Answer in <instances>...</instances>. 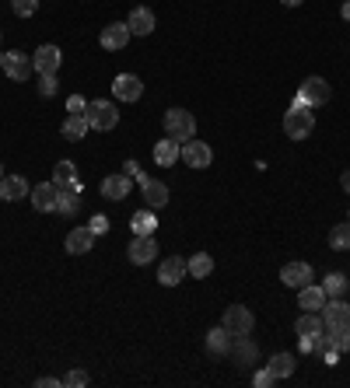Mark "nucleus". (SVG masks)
<instances>
[{
  "label": "nucleus",
  "instance_id": "f257e3e1",
  "mask_svg": "<svg viewBox=\"0 0 350 388\" xmlns=\"http://www.w3.org/2000/svg\"><path fill=\"white\" fill-rule=\"evenodd\" d=\"M85 119L91 129H98V133H109V129L120 126V109H116V102H109V98H98V102H91L85 109Z\"/></svg>",
  "mask_w": 350,
  "mask_h": 388
},
{
  "label": "nucleus",
  "instance_id": "f03ea898",
  "mask_svg": "<svg viewBox=\"0 0 350 388\" xmlns=\"http://www.w3.org/2000/svg\"><path fill=\"white\" fill-rule=\"evenodd\" d=\"M312 129H315V109L295 102V105L287 109V116H284V133H287L291 140H305Z\"/></svg>",
  "mask_w": 350,
  "mask_h": 388
},
{
  "label": "nucleus",
  "instance_id": "7ed1b4c3",
  "mask_svg": "<svg viewBox=\"0 0 350 388\" xmlns=\"http://www.w3.org/2000/svg\"><path fill=\"white\" fill-rule=\"evenodd\" d=\"M221 325H224L231 336H249V333L256 329V318H253V311H249L245 304H231V308H224Z\"/></svg>",
  "mask_w": 350,
  "mask_h": 388
},
{
  "label": "nucleus",
  "instance_id": "20e7f679",
  "mask_svg": "<svg viewBox=\"0 0 350 388\" xmlns=\"http://www.w3.org/2000/svg\"><path fill=\"white\" fill-rule=\"evenodd\" d=\"M165 133L179 140V144H186V140H193L196 136V119L186 112V109H169L165 112Z\"/></svg>",
  "mask_w": 350,
  "mask_h": 388
},
{
  "label": "nucleus",
  "instance_id": "39448f33",
  "mask_svg": "<svg viewBox=\"0 0 350 388\" xmlns=\"http://www.w3.org/2000/svg\"><path fill=\"white\" fill-rule=\"evenodd\" d=\"M329 98H333V87L326 85L322 77H305L302 87H298V98H295V102H302L308 109H319V105H326Z\"/></svg>",
  "mask_w": 350,
  "mask_h": 388
},
{
  "label": "nucleus",
  "instance_id": "423d86ee",
  "mask_svg": "<svg viewBox=\"0 0 350 388\" xmlns=\"http://www.w3.org/2000/svg\"><path fill=\"white\" fill-rule=\"evenodd\" d=\"M11 81H28L32 74H36V67H32V56L28 53H21V49H11L7 56H4V67H0Z\"/></svg>",
  "mask_w": 350,
  "mask_h": 388
},
{
  "label": "nucleus",
  "instance_id": "0eeeda50",
  "mask_svg": "<svg viewBox=\"0 0 350 388\" xmlns=\"http://www.w3.org/2000/svg\"><path fill=\"white\" fill-rule=\"evenodd\" d=\"M179 158H182L189 168H211V161H214V151H211V144H203V140H186Z\"/></svg>",
  "mask_w": 350,
  "mask_h": 388
},
{
  "label": "nucleus",
  "instance_id": "6e6552de",
  "mask_svg": "<svg viewBox=\"0 0 350 388\" xmlns=\"http://www.w3.org/2000/svg\"><path fill=\"white\" fill-rule=\"evenodd\" d=\"M137 182H140V193H144V200H147V207L151 210H161L165 203H169V185L165 182H158V178H147V175H133Z\"/></svg>",
  "mask_w": 350,
  "mask_h": 388
},
{
  "label": "nucleus",
  "instance_id": "1a4fd4ad",
  "mask_svg": "<svg viewBox=\"0 0 350 388\" xmlns=\"http://www.w3.org/2000/svg\"><path fill=\"white\" fill-rule=\"evenodd\" d=\"M322 322H326V329H350V304L344 298L326 301L322 304Z\"/></svg>",
  "mask_w": 350,
  "mask_h": 388
},
{
  "label": "nucleus",
  "instance_id": "9d476101",
  "mask_svg": "<svg viewBox=\"0 0 350 388\" xmlns=\"http://www.w3.org/2000/svg\"><path fill=\"white\" fill-rule=\"evenodd\" d=\"M127 252H130L133 266H147V262H154V259H158V242H154V235H137Z\"/></svg>",
  "mask_w": 350,
  "mask_h": 388
},
{
  "label": "nucleus",
  "instance_id": "9b49d317",
  "mask_svg": "<svg viewBox=\"0 0 350 388\" xmlns=\"http://www.w3.org/2000/svg\"><path fill=\"white\" fill-rule=\"evenodd\" d=\"M189 273V259H179V256H169L161 266H158V284H165V287H175V284H182V276Z\"/></svg>",
  "mask_w": 350,
  "mask_h": 388
},
{
  "label": "nucleus",
  "instance_id": "f8f14e48",
  "mask_svg": "<svg viewBox=\"0 0 350 388\" xmlns=\"http://www.w3.org/2000/svg\"><path fill=\"white\" fill-rule=\"evenodd\" d=\"M60 63H63V53L56 49V45H39L36 49V56H32V67H36V74H56L60 70Z\"/></svg>",
  "mask_w": 350,
  "mask_h": 388
},
{
  "label": "nucleus",
  "instance_id": "ddd939ff",
  "mask_svg": "<svg viewBox=\"0 0 350 388\" xmlns=\"http://www.w3.org/2000/svg\"><path fill=\"white\" fill-rule=\"evenodd\" d=\"M130 189H133V175H127V172H120V175H109L105 182H102V196L105 200H127L130 196Z\"/></svg>",
  "mask_w": 350,
  "mask_h": 388
},
{
  "label": "nucleus",
  "instance_id": "4468645a",
  "mask_svg": "<svg viewBox=\"0 0 350 388\" xmlns=\"http://www.w3.org/2000/svg\"><path fill=\"white\" fill-rule=\"evenodd\" d=\"M112 95H116L120 102H137V98L144 95V85H140L137 74H116V81H112Z\"/></svg>",
  "mask_w": 350,
  "mask_h": 388
},
{
  "label": "nucleus",
  "instance_id": "2eb2a0df",
  "mask_svg": "<svg viewBox=\"0 0 350 388\" xmlns=\"http://www.w3.org/2000/svg\"><path fill=\"white\" fill-rule=\"evenodd\" d=\"M53 185H56V189L81 193V175H78V165H74V161H60V165L53 168Z\"/></svg>",
  "mask_w": 350,
  "mask_h": 388
},
{
  "label": "nucleus",
  "instance_id": "dca6fc26",
  "mask_svg": "<svg viewBox=\"0 0 350 388\" xmlns=\"http://www.w3.org/2000/svg\"><path fill=\"white\" fill-rule=\"evenodd\" d=\"M280 280H284V287L302 291V287L312 284V266H308V262H287V266L280 269Z\"/></svg>",
  "mask_w": 350,
  "mask_h": 388
},
{
  "label": "nucleus",
  "instance_id": "f3484780",
  "mask_svg": "<svg viewBox=\"0 0 350 388\" xmlns=\"http://www.w3.org/2000/svg\"><path fill=\"white\" fill-rule=\"evenodd\" d=\"M231 364L245 367V364H256V343L249 336H231Z\"/></svg>",
  "mask_w": 350,
  "mask_h": 388
},
{
  "label": "nucleus",
  "instance_id": "a211bd4d",
  "mask_svg": "<svg viewBox=\"0 0 350 388\" xmlns=\"http://www.w3.org/2000/svg\"><path fill=\"white\" fill-rule=\"evenodd\" d=\"M130 39H133V32H130V25H127V21H123V25L116 21V25L102 28V45H105V49H112V53H116V49H127Z\"/></svg>",
  "mask_w": 350,
  "mask_h": 388
},
{
  "label": "nucleus",
  "instance_id": "6ab92c4d",
  "mask_svg": "<svg viewBox=\"0 0 350 388\" xmlns=\"http://www.w3.org/2000/svg\"><path fill=\"white\" fill-rule=\"evenodd\" d=\"M95 231L91 227H74L70 235H67V252L70 256H85V252H91V245H95Z\"/></svg>",
  "mask_w": 350,
  "mask_h": 388
},
{
  "label": "nucleus",
  "instance_id": "aec40b11",
  "mask_svg": "<svg viewBox=\"0 0 350 388\" xmlns=\"http://www.w3.org/2000/svg\"><path fill=\"white\" fill-rule=\"evenodd\" d=\"M179 154H182V144L172 140V136H165V140H158V144H154V161H158L161 168H175Z\"/></svg>",
  "mask_w": 350,
  "mask_h": 388
},
{
  "label": "nucleus",
  "instance_id": "412c9836",
  "mask_svg": "<svg viewBox=\"0 0 350 388\" xmlns=\"http://www.w3.org/2000/svg\"><path fill=\"white\" fill-rule=\"evenodd\" d=\"M56 196H60V189H56L53 182H39L36 193H32V203H36L39 214H53V210H56Z\"/></svg>",
  "mask_w": 350,
  "mask_h": 388
},
{
  "label": "nucleus",
  "instance_id": "4be33fe9",
  "mask_svg": "<svg viewBox=\"0 0 350 388\" xmlns=\"http://www.w3.org/2000/svg\"><path fill=\"white\" fill-rule=\"evenodd\" d=\"M0 193H4V200H25V196H32V189H28V182L21 178V175H4L0 178Z\"/></svg>",
  "mask_w": 350,
  "mask_h": 388
},
{
  "label": "nucleus",
  "instance_id": "5701e85b",
  "mask_svg": "<svg viewBox=\"0 0 350 388\" xmlns=\"http://www.w3.org/2000/svg\"><path fill=\"white\" fill-rule=\"evenodd\" d=\"M127 25H130L133 36H151V32H154V14H151L147 7H133Z\"/></svg>",
  "mask_w": 350,
  "mask_h": 388
},
{
  "label": "nucleus",
  "instance_id": "b1692460",
  "mask_svg": "<svg viewBox=\"0 0 350 388\" xmlns=\"http://www.w3.org/2000/svg\"><path fill=\"white\" fill-rule=\"evenodd\" d=\"M329 301L326 298V291L322 287H315V284H308V287H302L298 291V304L305 308V311H322V304Z\"/></svg>",
  "mask_w": 350,
  "mask_h": 388
},
{
  "label": "nucleus",
  "instance_id": "393cba45",
  "mask_svg": "<svg viewBox=\"0 0 350 388\" xmlns=\"http://www.w3.org/2000/svg\"><path fill=\"white\" fill-rule=\"evenodd\" d=\"M326 329V322H322V311H305L298 322H295V333L298 336H319Z\"/></svg>",
  "mask_w": 350,
  "mask_h": 388
},
{
  "label": "nucleus",
  "instance_id": "a878e982",
  "mask_svg": "<svg viewBox=\"0 0 350 388\" xmlns=\"http://www.w3.org/2000/svg\"><path fill=\"white\" fill-rule=\"evenodd\" d=\"M88 129H91V126H88L85 112H70V116L63 119V136H67V140H74V144H78V140H85Z\"/></svg>",
  "mask_w": 350,
  "mask_h": 388
},
{
  "label": "nucleus",
  "instance_id": "bb28decb",
  "mask_svg": "<svg viewBox=\"0 0 350 388\" xmlns=\"http://www.w3.org/2000/svg\"><path fill=\"white\" fill-rule=\"evenodd\" d=\"M266 367H270V371H273V378L280 382V378H291L298 364H295V353H273Z\"/></svg>",
  "mask_w": 350,
  "mask_h": 388
},
{
  "label": "nucleus",
  "instance_id": "cd10ccee",
  "mask_svg": "<svg viewBox=\"0 0 350 388\" xmlns=\"http://www.w3.org/2000/svg\"><path fill=\"white\" fill-rule=\"evenodd\" d=\"M130 227H133V235H154V231H158V217H154L151 207H144V210L133 214Z\"/></svg>",
  "mask_w": 350,
  "mask_h": 388
},
{
  "label": "nucleus",
  "instance_id": "c85d7f7f",
  "mask_svg": "<svg viewBox=\"0 0 350 388\" xmlns=\"http://www.w3.org/2000/svg\"><path fill=\"white\" fill-rule=\"evenodd\" d=\"M207 350H211L214 357H224V353L231 350V333H228L224 325L211 329V333H207Z\"/></svg>",
  "mask_w": 350,
  "mask_h": 388
},
{
  "label": "nucleus",
  "instance_id": "c756f323",
  "mask_svg": "<svg viewBox=\"0 0 350 388\" xmlns=\"http://www.w3.org/2000/svg\"><path fill=\"white\" fill-rule=\"evenodd\" d=\"M56 210H60L63 217H78V210H81V193L60 189V196H56Z\"/></svg>",
  "mask_w": 350,
  "mask_h": 388
},
{
  "label": "nucleus",
  "instance_id": "7c9ffc66",
  "mask_svg": "<svg viewBox=\"0 0 350 388\" xmlns=\"http://www.w3.org/2000/svg\"><path fill=\"white\" fill-rule=\"evenodd\" d=\"M189 273H193L196 280H203V276H211V273H214V259L207 256V252H196V256L189 259Z\"/></svg>",
  "mask_w": 350,
  "mask_h": 388
},
{
  "label": "nucleus",
  "instance_id": "2f4dec72",
  "mask_svg": "<svg viewBox=\"0 0 350 388\" xmlns=\"http://www.w3.org/2000/svg\"><path fill=\"white\" fill-rule=\"evenodd\" d=\"M322 291H326V298H344L347 294V276L344 273H329L326 284H322Z\"/></svg>",
  "mask_w": 350,
  "mask_h": 388
},
{
  "label": "nucleus",
  "instance_id": "473e14b6",
  "mask_svg": "<svg viewBox=\"0 0 350 388\" xmlns=\"http://www.w3.org/2000/svg\"><path fill=\"white\" fill-rule=\"evenodd\" d=\"M329 245H333L336 252H344V249H350V220H344V224H336V227L329 231Z\"/></svg>",
  "mask_w": 350,
  "mask_h": 388
},
{
  "label": "nucleus",
  "instance_id": "72a5a7b5",
  "mask_svg": "<svg viewBox=\"0 0 350 388\" xmlns=\"http://www.w3.org/2000/svg\"><path fill=\"white\" fill-rule=\"evenodd\" d=\"M326 336H329V350L350 353V329H326Z\"/></svg>",
  "mask_w": 350,
  "mask_h": 388
},
{
  "label": "nucleus",
  "instance_id": "f704fd0d",
  "mask_svg": "<svg viewBox=\"0 0 350 388\" xmlns=\"http://www.w3.org/2000/svg\"><path fill=\"white\" fill-rule=\"evenodd\" d=\"M60 382H63V388H88L91 385V378H88L85 371H67Z\"/></svg>",
  "mask_w": 350,
  "mask_h": 388
},
{
  "label": "nucleus",
  "instance_id": "c9c22d12",
  "mask_svg": "<svg viewBox=\"0 0 350 388\" xmlns=\"http://www.w3.org/2000/svg\"><path fill=\"white\" fill-rule=\"evenodd\" d=\"M11 7H14L18 18H32L39 11V0H11Z\"/></svg>",
  "mask_w": 350,
  "mask_h": 388
},
{
  "label": "nucleus",
  "instance_id": "e433bc0d",
  "mask_svg": "<svg viewBox=\"0 0 350 388\" xmlns=\"http://www.w3.org/2000/svg\"><path fill=\"white\" fill-rule=\"evenodd\" d=\"M56 85H60L56 74H39V95H43V98H53V95H56Z\"/></svg>",
  "mask_w": 350,
  "mask_h": 388
},
{
  "label": "nucleus",
  "instance_id": "4c0bfd02",
  "mask_svg": "<svg viewBox=\"0 0 350 388\" xmlns=\"http://www.w3.org/2000/svg\"><path fill=\"white\" fill-rule=\"evenodd\" d=\"M273 382H277V378H273V371H270V367H260V371L253 374V385H256V388H270Z\"/></svg>",
  "mask_w": 350,
  "mask_h": 388
},
{
  "label": "nucleus",
  "instance_id": "58836bf2",
  "mask_svg": "<svg viewBox=\"0 0 350 388\" xmlns=\"http://www.w3.org/2000/svg\"><path fill=\"white\" fill-rule=\"evenodd\" d=\"M88 227H91L95 235H105V231H109V217H105V214H95V217H91V224H88Z\"/></svg>",
  "mask_w": 350,
  "mask_h": 388
},
{
  "label": "nucleus",
  "instance_id": "ea45409f",
  "mask_svg": "<svg viewBox=\"0 0 350 388\" xmlns=\"http://www.w3.org/2000/svg\"><path fill=\"white\" fill-rule=\"evenodd\" d=\"M85 109H88V102L81 95H70V98H67V112H85Z\"/></svg>",
  "mask_w": 350,
  "mask_h": 388
},
{
  "label": "nucleus",
  "instance_id": "a19ab883",
  "mask_svg": "<svg viewBox=\"0 0 350 388\" xmlns=\"http://www.w3.org/2000/svg\"><path fill=\"white\" fill-rule=\"evenodd\" d=\"M36 385L39 388H63V382H60V378H39Z\"/></svg>",
  "mask_w": 350,
  "mask_h": 388
},
{
  "label": "nucleus",
  "instance_id": "79ce46f5",
  "mask_svg": "<svg viewBox=\"0 0 350 388\" xmlns=\"http://www.w3.org/2000/svg\"><path fill=\"white\" fill-rule=\"evenodd\" d=\"M123 172H127V175H137L140 168H137V161H127V165H123Z\"/></svg>",
  "mask_w": 350,
  "mask_h": 388
},
{
  "label": "nucleus",
  "instance_id": "37998d69",
  "mask_svg": "<svg viewBox=\"0 0 350 388\" xmlns=\"http://www.w3.org/2000/svg\"><path fill=\"white\" fill-rule=\"evenodd\" d=\"M340 182H344V189H347V193H350V168H347V172H344V178H340Z\"/></svg>",
  "mask_w": 350,
  "mask_h": 388
},
{
  "label": "nucleus",
  "instance_id": "c03bdc74",
  "mask_svg": "<svg viewBox=\"0 0 350 388\" xmlns=\"http://www.w3.org/2000/svg\"><path fill=\"white\" fill-rule=\"evenodd\" d=\"M284 7H298V4H305V0H280Z\"/></svg>",
  "mask_w": 350,
  "mask_h": 388
},
{
  "label": "nucleus",
  "instance_id": "a18cd8bd",
  "mask_svg": "<svg viewBox=\"0 0 350 388\" xmlns=\"http://www.w3.org/2000/svg\"><path fill=\"white\" fill-rule=\"evenodd\" d=\"M344 21H350V0L344 4Z\"/></svg>",
  "mask_w": 350,
  "mask_h": 388
},
{
  "label": "nucleus",
  "instance_id": "49530a36",
  "mask_svg": "<svg viewBox=\"0 0 350 388\" xmlns=\"http://www.w3.org/2000/svg\"><path fill=\"white\" fill-rule=\"evenodd\" d=\"M0 67H4V53H0Z\"/></svg>",
  "mask_w": 350,
  "mask_h": 388
},
{
  "label": "nucleus",
  "instance_id": "de8ad7c7",
  "mask_svg": "<svg viewBox=\"0 0 350 388\" xmlns=\"http://www.w3.org/2000/svg\"><path fill=\"white\" fill-rule=\"evenodd\" d=\"M0 178H4V165H0Z\"/></svg>",
  "mask_w": 350,
  "mask_h": 388
},
{
  "label": "nucleus",
  "instance_id": "09e8293b",
  "mask_svg": "<svg viewBox=\"0 0 350 388\" xmlns=\"http://www.w3.org/2000/svg\"><path fill=\"white\" fill-rule=\"evenodd\" d=\"M0 200H4V193H0Z\"/></svg>",
  "mask_w": 350,
  "mask_h": 388
},
{
  "label": "nucleus",
  "instance_id": "8fccbe9b",
  "mask_svg": "<svg viewBox=\"0 0 350 388\" xmlns=\"http://www.w3.org/2000/svg\"><path fill=\"white\" fill-rule=\"evenodd\" d=\"M347 220H350V217H347Z\"/></svg>",
  "mask_w": 350,
  "mask_h": 388
}]
</instances>
